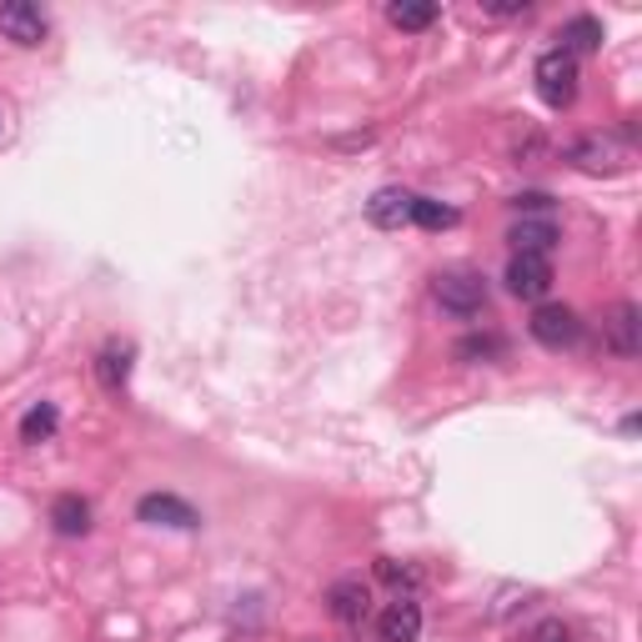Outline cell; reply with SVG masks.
<instances>
[{"instance_id": "obj_9", "label": "cell", "mask_w": 642, "mask_h": 642, "mask_svg": "<svg viewBox=\"0 0 642 642\" xmlns=\"http://www.w3.org/2000/svg\"><path fill=\"white\" fill-rule=\"evenodd\" d=\"M0 35L15 45H41L45 41V15L35 11L31 0H6L0 6Z\"/></svg>"}, {"instance_id": "obj_4", "label": "cell", "mask_w": 642, "mask_h": 642, "mask_svg": "<svg viewBox=\"0 0 642 642\" xmlns=\"http://www.w3.org/2000/svg\"><path fill=\"white\" fill-rule=\"evenodd\" d=\"M527 327H533V337L543 341L547 351H572L577 341H582V322H577L572 306H537Z\"/></svg>"}, {"instance_id": "obj_17", "label": "cell", "mask_w": 642, "mask_h": 642, "mask_svg": "<svg viewBox=\"0 0 642 642\" xmlns=\"http://www.w3.org/2000/svg\"><path fill=\"white\" fill-rule=\"evenodd\" d=\"M377 577L387 588H397V598H412V592L422 588V567L397 562V557H377Z\"/></svg>"}, {"instance_id": "obj_13", "label": "cell", "mask_w": 642, "mask_h": 642, "mask_svg": "<svg viewBox=\"0 0 642 642\" xmlns=\"http://www.w3.org/2000/svg\"><path fill=\"white\" fill-rule=\"evenodd\" d=\"M131 341H106L96 357V381L106 387V392H120L126 381H131Z\"/></svg>"}, {"instance_id": "obj_18", "label": "cell", "mask_w": 642, "mask_h": 642, "mask_svg": "<svg viewBox=\"0 0 642 642\" xmlns=\"http://www.w3.org/2000/svg\"><path fill=\"white\" fill-rule=\"evenodd\" d=\"M55 427H61V412H55L51 402H35L31 412L21 417V442H31V446H41L45 436L55 432Z\"/></svg>"}, {"instance_id": "obj_3", "label": "cell", "mask_w": 642, "mask_h": 642, "mask_svg": "<svg viewBox=\"0 0 642 642\" xmlns=\"http://www.w3.org/2000/svg\"><path fill=\"white\" fill-rule=\"evenodd\" d=\"M537 96L547 101L552 110H567L577 101V61L562 51H547L543 61H537Z\"/></svg>"}, {"instance_id": "obj_22", "label": "cell", "mask_w": 642, "mask_h": 642, "mask_svg": "<svg viewBox=\"0 0 642 642\" xmlns=\"http://www.w3.org/2000/svg\"><path fill=\"white\" fill-rule=\"evenodd\" d=\"M512 207H517V211H552V197H547V191H523Z\"/></svg>"}, {"instance_id": "obj_16", "label": "cell", "mask_w": 642, "mask_h": 642, "mask_svg": "<svg viewBox=\"0 0 642 642\" xmlns=\"http://www.w3.org/2000/svg\"><path fill=\"white\" fill-rule=\"evenodd\" d=\"M387 21H392L397 31H427V25L436 21V6L432 0H392V6H387Z\"/></svg>"}, {"instance_id": "obj_15", "label": "cell", "mask_w": 642, "mask_h": 642, "mask_svg": "<svg viewBox=\"0 0 642 642\" xmlns=\"http://www.w3.org/2000/svg\"><path fill=\"white\" fill-rule=\"evenodd\" d=\"M51 527L61 537H86L91 533V507L81 497H55L51 502Z\"/></svg>"}, {"instance_id": "obj_21", "label": "cell", "mask_w": 642, "mask_h": 642, "mask_svg": "<svg viewBox=\"0 0 642 642\" xmlns=\"http://www.w3.org/2000/svg\"><path fill=\"white\" fill-rule=\"evenodd\" d=\"M533 642H572V632H567V628H562V622H557V618H547V622H537Z\"/></svg>"}, {"instance_id": "obj_6", "label": "cell", "mask_w": 642, "mask_h": 642, "mask_svg": "<svg viewBox=\"0 0 642 642\" xmlns=\"http://www.w3.org/2000/svg\"><path fill=\"white\" fill-rule=\"evenodd\" d=\"M507 292L523 296V302H543V296L552 292V262H547V256H512Z\"/></svg>"}, {"instance_id": "obj_23", "label": "cell", "mask_w": 642, "mask_h": 642, "mask_svg": "<svg viewBox=\"0 0 642 642\" xmlns=\"http://www.w3.org/2000/svg\"><path fill=\"white\" fill-rule=\"evenodd\" d=\"M492 15H527V0H487Z\"/></svg>"}, {"instance_id": "obj_20", "label": "cell", "mask_w": 642, "mask_h": 642, "mask_svg": "<svg viewBox=\"0 0 642 642\" xmlns=\"http://www.w3.org/2000/svg\"><path fill=\"white\" fill-rule=\"evenodd\" d=\"M492 357H502V341L497 337H467V341H457V361H492Z\"/></svg>"}, {"instance_id": "obj_2", "label": "cell", "mask_w": 642, "mask_h": 642, "mask_svg": "<svg viewBox=\"0 0 642 642\" xmlns=\"http://www.w3.org/2000/svg\"><path fill=\"white\" fill-rule=\"evenodd\" d=\"M432 296H436V306L452 316H477L482 306H487V282H482L477 272H442L432 282Z\"/></svg>"}, {"instance_id": "obj_7", "label": "cell", "mask_w": 642, "mask_h": 642, "mask_svg": "<svg viewBox=\"0 0 642 642\" xmlns=\"http://www.w3.org/2000/svg\"><path fill=\"white\" fill-rule=\"evenodd\" d=\"M327 608L341 628H361V622L371 618V588L361 582V577H341V582H331Z\"/></svg>"}, {"instance_id": "obj_19", "label": "cell", "mask_w": 642, "mask_h": 642, "mask_svg": "<svg viewBox=\"0 0 642 642\" xmlns=\"http://www.w3.org/2000/svg\"><path fill=\"white\" fill-rule=\"evenodd\" d=\"M412 221H417L422 231H446V227H457V211L442 207V201L417 197V201H412Z\"/></svg>"}, {"instance_id": "obj_8", "label": "cell", "mask_w": 642, "mask_h": 642, "mask_svg": "<svg viewBox=\"0 0 642 642\" xmlns=\"http://www.w3.org/2000/svg\"><path fill=\"white\" fill-rule=\"evenodd\" d=\"M602 341H608L618 357H638L642 351V312L632 302H618L602 316Z\"/></svg>"}, {"instance_id": "obj_10", "label": "cell", "mask_w": 642, "mask_h": 642, "mask_svg": "<svg viewBox=\"0 0 642 642\" xmlns=\"http://www.w3.org/2000/svg\"><path fill=\"white\" fill-rule=\"evenodd\" d=\"M412 191H402V186H381L377 197L367 201V221L371 227H381V231H397V227H407L412 221Z\"/></svg>"}, {"instance_id": "obj_11", "label": "cell", "mask_w": 642, "mask_h": 642, "mask_svg": "<svg viewBox=\"0 0 642 642\" xmlns=\"http://www.w3.org/2000/svg\"><path fill=\"white\" fill-rule=\"evenodd\" d=\"M512 246H517V256H547L552 262V246H557V227L552 217H527L512 227Z\"/></svg>"}, {"instance_id": "obj_14", "label": "cell", "mask_w": 642, "mask_h": 642, "mask_svg": "<svg viewBox=\"0 0 642 642\" xmlns=\"http://www.w3.org/2000/svg\"><path fill=\"white\" fill-rule=\"evenodd\" d=\"M557 41H562L557 51L572 55V61H577V55H592L602 45V21H592V15H572V21L557 31Z\"/></svg>"}, {"instance_id": "obj_1", "label": "cell", "mask_w": 642, "mask_h": 642, "mask_svg": "<svg viewBox=\"0 0 642 642\" xmlns=\"http://www.w3.org/2000/svg\"><path fill=\"white\" fill-rule=\"evenodd\" d=\"M562 156L577 166V171H588V176H618V171H628V166L638 161V151H632L628 136H612V131L577 136V141L562 146Z\"/></svg>"}, {"instance_id": "obj_12", "label": "cell", "mask_w": 642, "mask_h": 642, "mask_svg": "<svg viewBox=\"0 0 642 642\" xmlns=\"http://www.w3.org/2000/svg\"><path fill=\"white\" fill-rule=\"evenodd\" d=\"M422 638V608L417 598H397L381 612V642H417Z\"/></svg>"}, {"instance_id": "obj_5", "label": "cell", "mask_w": 642, "mask_h": 642, "mask_svg": "<svg viewBox=\"0 0 642 642\" xmlns=\"http://www.w3.org/2000/svg\"><path fill=\"white\" fill-rule=\"evenodd\" d=\"M136 517L151 527H176V533H191V527H201V512L191 507V502L171 497V492H151V497L136 502Z\"/></svg>"}]
</instances>
